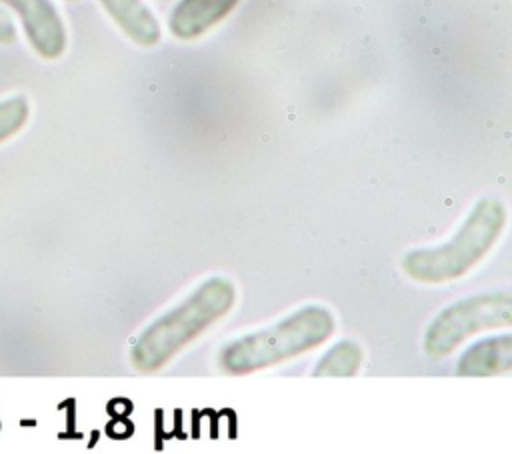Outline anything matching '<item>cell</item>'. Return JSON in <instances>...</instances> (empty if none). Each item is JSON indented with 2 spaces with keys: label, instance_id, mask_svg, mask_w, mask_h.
<instances>
[{
  "label": "cell",
  "instance_id": "12",
  "mask_svg": "<svg viewBox=\"0 0 512 454\" xmlns=\"http://www.w3.org/2000/svg\"><path fill=\"white\" fill-rule=\"evenodd\" d=\"M70 2H76V0H70Z\"/></svg>",
  "mask_w": 512,
  "mask_h": 454
},
{
  "label": "cell",
  "instance_id": "4",
  "mask_svg": "<svg viewBox=\"0 0 512 454\" xmlns=\"http://www.w3.org/2000/svg\"><path fill=\"white\" fill-rule=\"evenodd\" d=\"M512 324V296L508 290L474 294L446 306L426 328L424 350L428 356L442 358L452 354L470 336L506 328Z\"/></svg>",
  "mask_w": 512,
  "mask_h": 454
},
{
  "label": "cell",
  "instance_id": "8",
  "mask_svg": "<svg viewBox=\"0 0 512 454\" xmlns=\"http://www.w3.org/2000/svg\"><path fill=\"white\" fill-rule=\"evenodd\" d=\"M116 26L136 44L150 48L160 42L162 32L156 16L142 0H98Z\"/></svg>",
  "mask_w": 512,
  "mask_h": 454
},
{
  "label": "cell",
  "instance_id": "2",
  "mask_svg": "<svg viewBox=\"0 0 512 454\" xmlns=\"http://www.w3.org/2000/svg\"><path fill=\"white\" fill-rule=\"evenodd\" d=\"M334 328L336 320L332 312L320 304H310L270 328L226 344L218 354V366L236 376L278 366L324 344Z\"/></svg>",
  "mask_w": 512,
  "mask_h": 454
},
{
  "label": "cell",
  "instance_id": "3",
  "mask_svg": "<svg viewBox=\"0 0 512 454\" xmlns=\"http://www.w3.org/2000/svg\"><path fill=\"white\" fill-rule=\"evenodd\" d=\"M506 226V208L496 198L478 200L444 244L418 248L402 258V270L422 284H444L470 272L498 242Z\"/></svg>",
  "mask_w": 512,
  "mask_h": 454
},
{
  "label": "cell",
  "instance_id": "7",
  "mask_svg": "<svg viewBox=\"0 0 512 454\" xmlns=\"http://www.w3.org/2000/svg\"><path fill=\"white\" fill-rule=\"evenodd\" d=\"M512 368V336L500 334L474 342L458 360L456 372L460 376H496Z\"/></svg>",
  "mask_w": 512,
  "mask_h": 454
},
{
  "label": "cell",
  "instance_id": "6",
  "mask_svg": "<svg viewBox=\"0 0 512 454\" xmlns=\"http://www.w3.org/2000/svg\"><path fill=\"white\" fill-rule=\"evenodd\" d=\"M240 0H180L168 18L172 36L194 40L222 22Z\"/></svg>",
  "mask_w": 512,
  "mask_h": 454
},
{
  "label": "cell",
  "instance_id": "5",
  "mask_svg": "<svg viewBox=\"0 0 512 454\" xmlns=\"http://www.w3.org/2000/svg\"><path fill=\"white\" fill-rule=\"evenodd\" d=\"M12 10L30 48L44 60H58L68 44L66 24L52 0H0Z\"/></svg>",
  "mask_w": 512,
  "mask_h": 454
},
{
  "label": "cell",
  "instance_id": "11",
  "mask_svg": "<svg viewBox=\"0 0 512 454\" xmlns=\"http://www.w3.org/2000/svg\"><path fill=\"white\" fill-rule=\"evenodd\" d=\"M14 40H16V24L8 8L0 4V44H12Z\"/></svg>",
  "mask_w": 512,
  "mask_h": 454
},
{
  "label": "cell",
  "instance_id": "9",
  "mask_svg": "<svg viewBox=\"0 0 512 454\" xmlns=\"http://www.w3.org/2000/svg\"><path fill=\"white\" fill-rule=\"evenodd\" d=\"M364 354L362 348L352 340H342L336 346H332L316 364L312 370V376H338V378H350L354 376L362 366Z\"/></svg>",
  "mask_w": 512,
  "mask_h": 454
},
{
  "label": "cell",
  "instance_id": "1",
  "mask_svg": "<svg viewBox=\"0 0 512 454\" xmlns=\"http://www.w3.org/2000/svg\"><path fill=\"white\" fill-rule=\"evenodd\" d=\"M236 302V286L224 276L204 280L178 306L154 320L134 342L130 362L140 372L164 368L176 354L224 318Z\"/></svg>",
  "mask_w": 512,
  "mask_h": 454
},
{
  "label": "cell",
  "instance_id": "10",
  "mask_svg": "<svg viewBox=\"0 0 512 454\" xmlns=\"http://www.w3.org/2000/svg\"><path fill=\"white\" fill-rule=\"evenodd\" d=\"M30 118V102L22 94L0 100V144L18 134Z\"/></svg>",
  "mask_w": 512,
  "mask_h": 454
}]
</instances>
